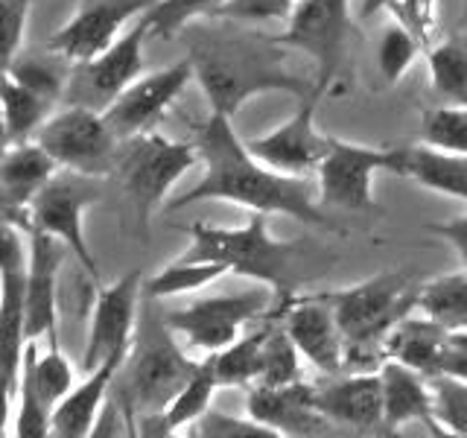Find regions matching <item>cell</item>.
<instances>
[{"label": "cell", "mask_w": 467, "mask_h": 438, "mask_svg": "<svg viewBox=\"0 0 467 438\" xmlns=\"http://www.w3.org/2000/svg\"><path fill=\"white\" fill-rule=\"evenodd\" d=\"M193 146L199 152L202 179L170 202V211L187 208L193 202H231L254 214H281L292 216L304 225L333 228V219L325 216L321 204L313 196V182L306 175H286L266 167L248 150V143L240 141L231 117L208 114V120L196 126Z\"/></svg>", "instance_id": "cell-1"}, {"label": "cell", "mask_w": 467, "mask_h": 438, "mask_svg": "<svg viewBox=\"0 0 467 438\" xmlns=\"http://www.w3.org/2000/svg\"><path fill=\"white\" fill-rule=\"evenodd\" d=\"M190 65L204 99L213 114L234 120L248 99L260 94H296L298 99L316 97L313 79L298 77L286 65V47L275 36L260 33H219L196 29L190 36ZM318 99V97H316Z\"/></svg>", "instance_id": "cell-2"}, {"label": "cell", "mask_w": 467, "mask_h": 438, "mask_svg": "<svg viewBox=\"0 0 467 438\" xmlns=\"http://www.w3.org/2000/svg\"><path fill=\"white\" fill-rule=\"evenodd\" d=\"M143 298L146 307L138 313L126 360L117 369L109 391L129 418L131 435L138 418L161 412L199 365V360L187 357L184 348L175 342V333L164 321V310H158V298Z\"/></svg>", "instance_id": "cell-3"}, {"label": "cell", "mask_w": 467, "mask_h": 438, "mask_svg": "<svg viewBox=\"0 0 467 438\" xmlns=\"http://www.w3.org/2000/svg\"><path fill=\"white\" fill-rule=\"evenodd\" d=\"M420 284L403 272H379L348 289L325 292L345 336L342 371H379L389 360L386 336L418 307Z\"/></svg>", "instance_id": "cell-4"}, {"label": "cell", "mask_w": 467, "mask_h": 438, "mask_svg": "<svg viewBox=\"0 0 467 438\" xmlns=\"http://www.w3.org/2000/svg\"><path fill=\"white\" fill-rule=\"evenodd\" d=\"M190 245L179 260L219 263L228 275H240L275 292L277 301H289L298 284V248L296 243L277 240L269 231V216L254 214L245 225L219 228L208 223L187 225Z\"/></svg>", "instance_id": "cell-5"}, {"label": "cell", "mask_w": 467, "mask_h": 438, "mask_svg": "<svg viewBox=\"0 0 467 438\" xmlns=\"http://www.w3.org/2000/svg\"><path fill=\"white\" fill-rule=\"evenodd\" d=\"M199 164V152L193 143L172 141L161 131H143V135L120 141L114 179L123 184L138 216L150 219L155 208L167 202L170 190L179 179Z\"/></svg>", "instance_id": "cell-6"}, {"label": "cell", "mask_w": 467, "mask_h": 438, "mask_svg": "<svg viewBox=\"0 0 467 438\" xmlns=\"http://www.w3.org/2000/svg\"><path fill=\"white\" fill-rule=\"evenodd\" d=\"M26 231L0 219V435H4L15 391H18L26 333H24Z\"/></svg>", "instance_id": "cell-7"}, {"label": "cell", "mask_w": 467, "mask_h": 438, "mask_svg": "<svg viewBox=\"0 0 467 438\" xmlns=\"http://www.w3.org/2000/svg\"><path fill=\"white\" fill-rule=\"evenodd\" d=\"M33 141L56 161L58 170H73L94 179L114 175L120 155V138L111 131L102 111L70 102L38 126Z\"/></svg>", "instance_id": "cell-8"}, {"label": "cell", "mask_w": 467, "mask_h": 438, "mask_svg": "<svg viewBox=\"0 0 467 438\" xmlns=\"http://www.w3.org/2000/svg\"><path fill=\"white\" fill-rule=\"evenodd\" d=\"M275 292L269 287H252L243 292H225L190 301L179 310H164V321L175 336L202 354L223 350L243 333L254 318H266L272 313Z\"/></svg>", "instance_id": "cell-9"}, {"label": "cell", "mask_w": 467, "mask_h": 438, "mask_svg": "<svg viewBox=\"0 0 467 438\" xmlns=\"http://www.w3.org/2000/svg\"><path fill=\"white\" fill-rule=\"evenodd\" d=\"M99 199V179L73 170H56L53 179L41 187V193L29 204L26 228H36L58 240L88 275H97V260L85 240V214Z\"/></svg>", "instance_id": "cell-10"}, {"label": "cell", "mask_w": 467, "mask_h": 438, "mask_svg": "<svg viewBox=\"0 0 467 438\" xmlns=\"http://www.w3.org/2000/svg\"><path fill=\"white\" fill-rule=\"evenodd\" d=\"M400 150L398 146H368L333 138L325 158L316 167V187L321 204L339 211H368L374 208V175H398Z\"/></svg>", "instance_id": "cell-11"}, {"label": "cell", "mask_w": 467, "mask_h": 438, "mask_svg": "<svg viewBox=\"0 0 467 438\" xmlns=\"http://www.w3.org/2000/svg\"><path fill=\"white\" fill-rule=\"evenodd\" d=\"M350 36V0H301L275 38L286 50H298L316 65V97H327L339 77Z\"/></svg>", "instance_id": "cell-12"}, {"label": "cell", "mask_w": 467, "mask_h": 438, "mask_svg": "<svg viewBox=\"0 0 467 438\" xmlns=\"http://www.w3.org/2000/svg\"><path fill=\"white\" fill-rule=\"evenodd\" d=\"M150 36H152L150 21H146L143 12L135 24L123 29L91 62L73 65L65 88V99L70 106H88L94 111H106L117 94L126 91L138 77H143L146 70L143 44Z\"/></svg>", "instance_id": "cell-13"}, {"label": "cell", "mask_w": 467, "mask_h": 438, "mask_svg": "<svg viewBox=\"0 0 467 438\" xmlns=\"http://www.w3.org/2000/svg\"><path fill=\"white\" fill-rule=\"evenodd\" d=\"M143 298V275L131 269L114 284L102 287L91 307V325H88V339L82 350V369L94 371L111 357H126L131 333L138 325Z\"/></svg>", "instance_id": "cell-14"}, {"label": "cell", "mask_w": 467, "mask_h": 438, "mask_svg": "<svg viewBox=\"0 0 467 438\" xmlns=\"http://www.w3.org/2000/svg\"><path fill=\"white\" fill-rule=\"evenodd\" d=\"M152 4L155 0H79L70 18L47 38V53L62 56L67 65L91 62Z\"/></svg>", "instance_id": "cell-15"}, {"label": "cell", "mask_w": 467, "mask_h": 438, "mask_svg": "<svg viewBox=\"0 0 467 438\" xmlns=\"http://www.w3.org/2000/svg\"><path fill=\"white\" fill-rule=\"evenodd\" d=\"M190 79H193L190 58H182V62H175L164 70L146 73V77H138L131 82L126 91L117 94L109 102V109L102 111V117H106V123L120 141L152 131L164 120L167 109L182 97Z\"/></svg>", "instance_id": "cell-16"}, {"label": "cell", "mask_w": 467, "mask_h": 438, "mask_svg": "<svg viewBox=\"0 0 467 438\" xmlns=\"http://www.w3.org/2000/svg\"><path fill=\"white\" fill-rule=\"evenodd\" d=\"M275 316L281 318L289 339L296 342L301 360H306L325 377L342 374L345 336L325 296H313V298L292 296L289 301H281Z\"/></svg>", "instance_id": "cell-17"}, {"label": "cell", "mask_w": 467, "mask_h": 438, "mask_svg": "<svg viewBox=\"0 0 467 438\" xmlns=\"http://www.w3.org/2000/svg\"><path fill=\"white\" fill-rule=\"evenodd\" d=\"M248 415L266 423L277 438H318L339 430L318 409L316 383L296 380L286 386H248Z\"/></svg>", "instance_id": "cell-18"}, {"label": "cell", "mask_w": 467, "mask_h": 438, "mask_svg": "<svg viewBox=\"0 0 467 438\" xmlns=\"http://www.w3.org/2000/svg\"><path fill=\"white\" fill-rule=\"evenodd\" d=\"M67 248L41 234L26 228V277H24V333L26 342H38L41 336L53 339L58 328V272H62Z\"/></svg>", "instance_id": "cell-19"}, {"label": "cell", "mask_w": 467, "mask_h": 438, "mask_svg": "<svg viewBox=\"0 0 467 438\" xmlns=\"http://www.w3.org/2000/svg\"><path fill=\"white\" fill-rule=\"evenodd\" d=\"M316 97H306L301 102V109L289 117L286 123L277 129L266 131V135L245 141L248 150L257 161H263L266 167L286 172V175H310L316 172L318 161L325 158L330 135H325L316 126V109H318Z\"/></svg>", "instance_id": "cell-20"}, {"label": "cell", "mask_w": 467, "mask_h": 438, "mask_svg": "<svg viewBox=\"0 0 467 438\" xmlns=\"http://www.w3.org/2000/svg\"><path fill=\"white\" fill-rule=\"evenodd\" d=\"M316 401L339 433L342 427L354 433H386L383 389L377 371H342L325 377V383H316Z\"/></svg>", "instance_id": "cell-21"}, {"label": "cell", "mask_w": 467, "mask_h": 438, "mask_svg": "<svg viewBox=\"0 0 467 438\" xmlns=\"http://www.w3.org/2000/svg\"><path fill=\"white\" fill-rule=\"evenodd\" d=\"M58 164L36 141L9 143L0 152V208L26 231V214L41 187L56 175Z\"/></svg>", "instance_id": "cell-22"}, {"label": "cell", "mask_w": 467, "mask_h": 438, "mask_svg": "<svg viewBox=\"0 0 467 438\" xmlns=\"http://www.w3.org/2000/svg\"><path fill=\"white\" fill-rule=\"evenodd\" d=\"M379 389H383V423L386 433L400 430L406 423H432V391L430 377L409 369L398 360H386L379 365Z\"/></svg>", "instance_id": "cell-23"}, {"label": "cell", "mask_w": 467, "mask_h": 438, "mask_svg": "<svg viewBox=\"0 0 467 438\" xmlns=\"http://www.w3.org/2000/svg\"><path fill=\"white\" fill-rule=\"evenodd\" d=\"M123 360L126 357H111L102 365H97L94 371H88V377L82 380V383H73V389L53 409L50 435H56V438H85V435L94 433L97 415L109 398L114 374H117V369H120Z\"/></svg>", "instance_id": "cell-24"}, {"label": "cell", "mask_w": 467, "mask_h": 438, "mask_svg": "<svg viewBox=\"0 0 467 438\" xmlns=\"http://www.w3.org/2000/svg\"><path fill=\"white\" fill-rule=\"evenodd\" d=\"M216 377H213V362L211 357L199 360L193 377L179 389V394L155 415H143L135 423V435L143 438H167L175 435L182 427H193L199 415L211 406L213 391H216Z\"/></svg>", "instance_id": "cell-25"}, {"label": "cell", "mask_w": 467, "mask_h": 438, "mask_svg": "<svg viewBox=\"0 0 467 438\" xmlns=\"http://www.w3.org/2000/svg\"><path fill=\"white\" fill-rule=\"evenodd\" d=\"M398 175L432 190V193L467 202V155L444 152L427 143L398 146Z\"/></svg>", "instance_id": "cell-26"}, {"label": "cell", "mask_w": 467, "mask_h": 438, "mask_svg": "<svg viewBox=\"0 0 467 438\" xmlns=\"http://www.w3.org/2000/svg\"><path fill=\"white\" fill-rule=\"evenodd\" d=\"M447 328L432 321L430 316H412L400 318L386 336V350L391 360H398L409 369L420 371L423 377L441 374V348H444Z\"/></svg>", "instance_id": "cell-27"}, {"label": "cell", "mask_w": 467, "mask_h": 438, "mask_svg": "<svg viewBox=\"0 0 467 438\" xmlns=\"http://www.w3.org/2000/svg\"><path fill=\"white\" fill-rule=\"evenodd\" d=\"M56 97L26 85L24 79L4 73L0 77V114H4L6 135L12 143L33 141L38 126L53 114Z\"/></svg>", "instance_id": "cell-28"}, {"label": "cell", "mask_w": 467, "mask_h": 438, "mask_svg": "<svg viewBox=\"0 0 467 438\" xmlns=\"http://www.w3.org/2000/svg\"><path fill=\"white\" fill-rule=\"evenodd\" d=\"M430 88L441 106H467V33L435 41L427 50Z\"/></svg>", "instance_id": "cell-29"}, {"label": "cell", "mask_w": 467, "mask_h": 438, "mask_svg": "<svg viewBox=\"0 0 467 438\" xmlns=\"http://www.w3.org/2000/svg\"><path fill=\"white\" fill-rule=\"evenodd\" d=\"M272 328V313L266 316L260 328L240 333L231 345L223 350H213L211 362H213V377L219 389H231V386H254L257 371H260V357H263V342H266Z\"/></svg>", "instance_id": "cell-30"}, {"label": "cell", "mask_w": 467, "mask_h": 438, "mask_svg": "<svg viewBox=\"0 0 467 438\" xmlns=\"http://www.w3.org/2000/svg\"><path fill=\"white\" fill-rule=\"evenodd\" d=\"M415 310L444 328H467V272L462 269L456 275L423 281Z\"/></svg>", "instance_id": "cell-31"}, {"label": "cell", "mask_w": 467, "mask_h": 438, "mask_svg": "<svg viewBox=\"0 0 467 438\" xmlns=\"http://www.w3.org/2000/svg\"><path fill=\"white\" fill-rule=\"evenodd\" d=\"M223 275H228V269L219 266V263L179 260V257H175L170 266H164L158 275H152L150 281L143 284V296L158 298V301L175 298V296H187V292H199L204 287H211Z\"/></svg>", "instance_id": "cell-32"}, {"label": "cell", "mask_w": 467, "mask_h": 438, "mask_svg": "<svg viewBox=\"0 0 467 438\" xmlns=\"http://www.w3.org/2000/svg\"><path fill=\"white\" fill-rule=\"evenodd\" d=\"M296 380H304L301 354L296 342L289 339V333L284 330L281 318L272 313V328L266 342H263V357H260V371L254 386H286L296 383Z\"/></svg>", "instance_id": "cell-33"}, {"label": "cell", "mask_w": 467, "mask_h": 438, "mask_svg": "<svg viewBox=\"0 0 467 438\" xmlns=\"http://www.w3.org/2000/svg\"><path fill=\"white\" fill-rule=\"evenodd\" d=\"M420 143L467 155V106H432L420 114Z\"/></svg>", "instance_id": "cell-34"}, {"label": "cell", "mask_w": 467, "mask_h": 438, "mask_svg": "<svg viewBox=\"0 0 467 438\" xmlns=\"http://www.w3.org/2000/svg\"><path fill=\"white\" fill-rule=\"evenodd\" d=\"M432 391V423L441 433L467 438V380L435 374L430 377Z\"/></svg>", "instance_id": "cell-35"}, {"label": "cell", "mask_w": 467, "mask_h": 438, "mask_svg": "<svg viewBox=\"0 0 467 438\" xmlns=\"http://www.w3.org/2000/svg\"><path fill=\"white\" fill-rule=\"evenodd\" d=\"M223 4L225 0H155V4L146 9L150 33L155 38H172L190 24H196L202 18H213L216 9Z\"/></svg>", "instance_id": "cell-36"}, {"label": "cell", "mask_w": 467, "mask_h": 438, "mask_svg": "<svg viewBox=\"0 0 467 438\" xmlns=\"http://www.w3.org/2000/svg\"><path fill=\"white\" fill-rule=\"evenodd\" d=\"M386 12L394 24H400L427 53L435 41H441V21H438V0H389Z\"/></svg>", "instance_id": "cell-37"}, {"label": "cell", "mask_w": 467, "mask_h": 438, "mask_svg": "<svg viewBox=\"0 0 467 438\" xmlns=\"http://www.w3.org/2000/svg\"><path fill=\"white\" fill-rule=\"evenodd\" d=\"M420 44L406 33L400 24H389L379 36V47H377V68H379V77L386 79V85H398L406 70L415 65Z\"/></svg>", "instance_id": "cell-38"}, {"label": "cell", "mask_w": 467, "mask_h": 438, "mask_svg": "<svg viewBox=\"0 0 467 438\" xmlns=\"http://www.w3.org/2000/svg\"><path fill=\"white\" fill-rule=\"evenodd\" d=\"M190 435H199V438H277L275 430H269L266 423L254 421L252 415L237 418V415L216 412L211 406L199 415Z\"/></svg>", "instance_id": "cell-39"}, {"label": "cell", "mask_w": 467, "mask_h": 438, "mask_svg": "<svg viewBox=\"0 0 467 438\" xmlns=\"http://www.w3.org/2000/svg\"><path fill=\"white\" fill-rule=\"evenodd\" d=\"M29 4L33 0H0V77L9 73L12 62L21 53Z\"/></svg>", "instance_id": "cell-40"}, {"label": "cell", "mask_w": 467, "mask_h": 438, "mask_svg": "<svg viewBox=\"0 0 467 438\" xmlns=\"http://www.w3.org/2000/svg\"><path fill=\"white\" fill-rule=\"evenodd\" d=\"M301 0H225L216 9L213 21H237V24H263V21H286Z\"/></svg>", "instance_id": "cell-41"}, {"label": "cell", "mask_w": 467, "mask_h": 438, "mask_svg": "<svg viewBox=\"0 0 467 438\" xmlns=\"http://www.w3.org/2000/svg\"><path fill=\"white\" fill-rule=\"evenodd\" d=\"M441 374L467 380V328H447L441 348Z\"/></svg>", "instance_id": "cell-42"}, {"label": "cell", "mask_w": 467, "mask_h": 438, "mask_svg": "<svg viewBox=\"0 0 467 438\" xmlns=\"http://www.w3.org/2000/svg\"><path fill=\"white\" fill-rule=\"evenodd\" d=\"M423 228H427L430 234H435V237H441L452 252H456V257L462 260V269L467 272V214L452 216V219H447V223H430Z\"/></svg>", "instance_id": "cell-43"}, {"label": "cell", "mask_w": 467, "mask_h": 438, "mask_svg": "<svg viewBox=\"0 0 467 438\" xmlns=\"http://www.w3.org/2000/svg\"><path fill=\"white\" fill-rule=\"evenodd\" d=\"M389 0H362V18H371L379 9H386Z\"/></svg>", "instance_id": "cell-44"}, {"label": "cell", "mask_w": 467, "mask_h": 438, "mask_svg": "<svg viewBox=\"0 0 467 438\" xmlns=\"http://www.w3.org/2000/svg\"><path fill=\"white\" fill-rule=\"evenodd\" d=\"M12 141H9V135H6V123H4V114H0V152L6 150Z\"/></svg>", "instance_id": "cell-45"}]
</instances>
